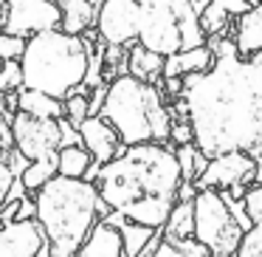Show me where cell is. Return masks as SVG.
Segmentation results:
<instances>
[{
	"instance_id": "cell-40",
	"label": "cell",
	"mask_w": 262,
	"mask_h": 257,
	"mask_svg": "<svg viewBox=\"0 0 262 257\" xmlns=\"http://www.w3.org/2000/svg\"><path fill=\"white\" fill-rule=\"evenodd\" d=\"M48 257H76V254H68V251H51Z\"/></svg>"
},
{
	"instance_id": "cell-13",
	"label": "cell",
	"mask_w": 262,
	"mask_h": 257,
	"mask_svg": "<svg viewBox=\"0 0 262 257\" xmlns=\"http://www.w3.org/2000/svg\"><path fill=\"white\" fill-rule=\"evenodd\" d=\"M76 127H79L82 147H85L88 153H91V159L99 161V164H107L110 159L124 153L127 144H121L119 133L113 130V125L104 122L102 116H88V119H82Z\"/></svg>"
},
{
	"instance_id": "cell-32",
	"label": "cell",
	"mask_w": 262,
	"mask_h": 257,
	"mask_svg": "<svg viewBox=\"0 0 262 257\" xmlns=\"http://www.w3.org/2000/svg\"><path fill=\"white\" fill-rule=\"evenodd\" d=\"M243 206L248 212L251 223H262V184H251L243 198Z\"/></svg>"
},
{
	"instance_id": "cell-24",
	"label": "cell",
	"mask_w": 262,
	"mask_h": 257,
	"mask_svg": "<svg viewBox=\"0 0 262 257\" xmlns=\"http://www.w3.org/2000/svg\"><path fill=\"white\" fill-rule=\"evenodd\" d=\"M175 159H178V167H181V178H183V181H198L200 172L206 170V164H209V155H206L203 150H198V144H194V142L178 144Z\"/></svg>"
},
{
	"instance_id": "cell-27",
	"label": "cell",
	"mask_w": 262,
	"mask_h": 257,
	"mask_svg": "<svg viewBox=\"0 0 262 257\" xmlns=\"http://www.w3.org/2000/svg\"><path fill=\"white\" fill-rule=\"evenodd\" d=\"M228 20H231L228 12H223L214 3H206V9L200 12V29L206 31V37H220V34H226Z\"/></svg>"
},
{
	"instance_id": "cell-45",
	"label": "cell",
	"mask_w": 262,
	"mask_h": 257,
	"mask_svg": "<svg viewBox=\"0 0 262 257\" xmlns=\"http://www.w3.org/2000/svg\"><path fill=\"white\" fill-rule=\"evenodd\" d=\"M0 226H3V223H0Z\"/></svg>"
},
{
	"instance_id": "cell-9",
	"label": "cell",
	"mask_w": 262,
	"mask_h": 257,
	"mask_svg": "<svg viewBox=\"0 0 262 257\" xmlns=\"http://www.w3.org/2000/svg\"><path fill=\"white\" fill-rule=\"evenodd\" d=\"M62 12L57 0H6V20L0 29L17 37H34L40 31L59 29Z\"/></svg>"
},
{
	"instance_id": "cell-33",
	"label": "cell",
	"mask_w": 262,
	"mask_h": 257,
	"mask_svg": "<svg viewBox=\"0 0 262 257\" xmlns=\"http://www.w3.org/2000/svg\"><path fill=\"white\" fill-rule=\"evenodd\" d=\"M59 122V147H71V144H82L79 142V127L71 125L68 119H57Z\"/></svg>"
},
{
	"instance_id": "cell-29",
	"label": "cell",
	"mask_w": 262,
	"mask_h": 257,
	"mask_svg": "<svg viewBox=\"0 0 262 257\" xmlns=\"http://www.w3.org/2000/svg\"><path fill=\"white\" fill-rule=\"evenodd\" d=\"M23 88V68L20 60H6L0 65V93H17Z\"/></svg>"
},
{
	"instance_id": "cell-34",
	"label": "cell",
	"mask_w": 262,
	"mask_h": 257,
	"mask_svg": "<svg viewBox=\"0 0 262 257\" xmlns=\"http://www.w3.org/2000/svg\"><path fill=\"white\" fill-rule=\"evenodd\" d=\"M104 93H107V82L91 88V96H88V113L91 116H99V110H102V105H104Z\"/></svg>"
},
{
	"instance_id": "cell-11",
	"label": "cell",
	"mask_w": 262,
	"mask_h": 257,
	"mask_svg": "<svg viewBox=\"0 0 262 257\" xmlns=\"http://www.w3.org/2000/svg\"><path fill=\"white\" fill-rule=\"evenodd\" d=\"M254 167H256L254 155L239 153V150L211 155L206 170L194 181V187L198 189H206V187L209 189H228V187H237V184L251 187L254 184Z\"/></svg>"
},
{
	"instance_id": "cell-3",
	"label": "cell",
	"mask_w": 262,
	"mask_h": 257,
	"mask_svg": "<svg viewBox=\"0 0 262 257\" xmlns=\"http://www.w3.org/2000/svg\"><path fill=\"white\" fill-rule=\"evenodd\" d=\"M34 204L51 251L68 254H76L96 221L110 215L107 204L99 198L96 184L85 178H65L59 172L34 192Z\"/></svg>"
},
{
	"instance_id": "cell-35",
	"label": "cell",
	"mask_w": 262,
	"mask_h": 257,
	"mask_svg": "<svg viewBox=\"0 0 262 257\" xmlns=\"http://www.w3.org/2000/svg\"><path fill=\"white\" fill-rule=\"evenodd\" d=\"M169 142H175V144H189V142H194V136H192V125H189V122H183V125H178V122L172 119Z\"/></svg>"
},
{
	"instance_id": "cell-41",
	"label": "cell",
	"mask_w": 262,
	"mask_h": 257,
	"mask_svg": "<svg viewBox=\"0 0 262 257\" xmlns=\"http://www.w3.org/2000/svg\"><path fill=\"white\" fill-rule=\"evenodd\" d=\"M251 60H254V63H259V65H262V51H254V54H251Z\"/></svg>"
},
{
	"instance_id": "cell-20",
	"label": "cell",
	"mask_w": 262,
	"mask_h": 257,
	"mask_svg": "<svg viewBox=\"0 0 262 257\" xmlns=\"http://www.w3.org/2000/svg\"><path fill=\"white\" fill-rule=\"evenodd\" d=\"M17 110L23 113H31L37 119H62V99L48 96L42 91H34V88H20L17 91Z\"/></svg>"
},
{
	"instance_id": "cell-17",
	"label": "cell",
	"mask_w": 262,
	"mask_h": 257,
	"mask_svg": "<svg viewBox=\"0 0 262 257\" xmlns=\"http://www.w3.org/2000/svg\"><path fill=\"white\" fill-rule=\"evenodd\" d=\"M234 43H237L239 57H251L254 51H262V0L237 17Z\"/></svg>"
},
{
	"instance_id": "cell-44",
	"label": "cell",
	"mask_w": 262,
	"mask_h": 257,
	"mask_svg": "<svg viewBox=\"0 0 262 257\" xmlns=\"http://www.w3.org/2000/svg\"><path fill=\"white\" fill-rule=\"evenodd\" d=\"M0 65H3V60H0Z\"/></svg>"
},
{
	"instance_id": "cell-43",
	"label": "cell",
	"mask_w": 262,
	"mask_h": 257,
	"mask_svg": "<svg viewBox=\"0 0 262 257\" xmlns=\"http://www.w3.org/2000/svg\"><path fill=\"white\" fill-rule=\"evenodd\" d=\"M138 3H144V0H138Z\"/></svg>"
},
{
	"instance_id": "cell-10",
	"label": "cell",
	"mask_w": 262,
	"mask_h": 257,
	"mask_svg": "<svg viewBox=\"0 0 262 257\" xmlns=\"http://www.w3.org/2000/svg\"><path fill=\"white\" fill-rule=\"evenodd\" d=\"M12 136H14V147L29 161L48 159V155L59 153V122L57 119H37L31 113L14 110Z\"/></svg>"
},
{
	"instance_id": "cell-18",
	"label": "cell",
	"mask_w": 262,
	"mask_h": 257,
	"mask_svg": "<svg viewBox=\"0 0 262 257\" xmlns=\"http://www.w3.org/2000/svg\"><path fill=\"white\" fill-rule=\"evenodd\" d=\"M127 74L161 88V80H164V57L158 51L144 48L141 43H133L130 51H127Z\"/></svg>"
},
{
	"instance_id": "cell-31",
	"label": "cell",
	"mask_w": 262,
	"mask_h": 257,
	"mask_svg": "<svg viewBox=\"0 0 262 257\" xmlns=\"http://www.w3.org/2000/svg\"><path fill=\"white\" fill-rule=\"evenodd\" d=\"M23 48H26V37L17 34H9V31L0 29V60H20L23 57Z\"/></svg>"
},
{
	"instance_id": "cell-30",
	"label": "cell",
	"mask_w": 262,
	"mask_h": 257,
	"mask_svg": "<svg viewBox=\"0 0 262 257\" xmlns=\"http://www.w3.org/2000/svg\"><path fill=\"white\" fill-rule=\"evenodd\" d=\"M234 257H262V223H254L248 232H243Z\"/></svg>"
},
{
	"instance_id": "cell-39",
	"label": "cell",
	"mask_w": 262,
	"mask_h": 257,
	"mask_svg": "<svg viewBox=\"0 0 262 257\" xmlns=\"http://www.w3.org/2000/svg\"><path fill=\"white\" fill-rule=\"evenodd\" d=\"M3 20H6V0H0V26H3Z\"/></svg>"
},
{
	"instance_id": "cell-7",
	"label": "cell",
	"mask_w": 262,
	"mask_h": 257,
	"mask_svg": "<svg viewBox=\"0 0 262 257\" xmlns=\"http://www.w3.org/2000/svg\"><path fill=\"white\" fill-rule=\"evenodd\" d=\"M194 206V234L198 243L209 249L211 257H231L243 240V226L234 221L220 189H198L192 201Z\"/></svg>"
},
{
	"instance_id": "cell-22",
	"label": "cell",
	"mask_w": 262,
	"mask_h": 257,
	"mask_svg": "<svg viewBox=\"0 0 262 257\" xmlns=\"http://www.w3.org/2000/svg\"><path fill=\"white\" fill-rule=\"evenodd\" d=\"M110 223L119 226V234H121V249H124V257H138V251L147 246V240L152 238L155 229L152 226H144V223H136V221H127V218L110 212L107 215Z\"/></svg>"
},
{
	"instance_id": "cell-4",
	"label": "cell",
	"mask_w": 262,
	"mask_h": 257,
	"mask_svg": "<svg viewBox=\"0 0 262 257\" xmlns=\"http://www.w3.org/2000/svg\"><path fill=\"white\" fill-rule=\"evenodd\" d=\"M166 93L158 85L141 82L130 74H119L107 82L104 105L99 110L104 122L113 125L121 144H147L169 142L172 113L164 102Z\"/></svg>"
},
{
	"instance_id": "cell-14",
	"label": "cell",
	"mask_w": 262,
	"mask_h": 257,
	"mask_svg": "<svg viewBox=\"0 0 262 257\" xmlns=\"http://www.w3.org/2000/svg\"><path fill=\"white\" fill-rule=\"evenodd\" d=\"M76 257H124L119 226L110 223L107 218L96 221V226L91 229V234L85 238V243L79 246Z\"/></svg>"
},
{
	"instance_id": "cell-46",
	"label": "cell",
	"mask_w": 262,
	"mask_h": 257,
	"mask_svg": "<svg viewBox=\"0 0 262 257\" xmlns=\"http://www.w3.org/2000/svg\"><path fill=\"white\" fill-rule=\"evenodd\" d=\"M57 3H59V0H57Z\"/></svg>"
},
{
	"instance_id": "cell-12",
	"label": "cell",
	"mask_w": 262,
	"mask_h": 257,
	"mask_svg": "<svg viewBox=\"0 0 262 257\" xmlns=\"http://www.w3.org/2000/svg\"><path fill=\"white\" fill-rule=\"evenodd\" d=\"M51 243L40 221H12L0 226V257H48Z\"/></svg>"
},
{
	"instance_id": "cell-15",
	"label": "cell",
	"mask_w": 262,
	"mask_h": 257,
	"mask_svg": "<svg viewBox=\"0 0 262 257\" xmlns=\"http://www.w3.org/2000/svg\"><path fill=\"white\" fill-rule=\"evenodd\" d=\"M12 113L14 110L9 108L6 93H0V204L6 201L9 187H12V181L17 178L12 170V159H14V153H17L14 136H12Z\"/></svg>"
},
{
	"instance_id": "cell-26",
	"label": "cell",
	"mask_w": 262,
	"mask_h": 257,
	"mask_svg": "<svg viewBox=\"0 0 262 257\" xmlns=\"http://www.w3.org/2000/svg\"><path fill=\"white\" fill-rule=\"evenodd\" d=\"M152 257H211V254L203 243L189 238V240H161Z\"/></svg>"
},
{
	"instance_id": "cell-19",
	"label": "cell",
	"mask_w": 262,
	"mask_h": 257,
	"mask_svg": "<svg viewBox=\"0 0 262 257\" xmlns=\"http://www.w3.org/2000/svg\"><path fill=\"white\" fill-rule=\"evenodd\" d=\"M62 23L59 29L68 34H85L96 23V3L93 0H59Z\"/></svg>"
},
{
	"instance_id": "cell-37",
	"label": "cell",
	"mask_w": 262,
	"mask_h": 257,
	"mask_svg": "<svg viewBox=\"0 0 262 257\" xmlns=\"http://www.w3.org/2000/svg\"><path fill=\"white\" fill-rule=\"evenodd\" d=\"M37 218V204L34 198H29V195H23L17 204V215H14V221H34Z\"/></svg>"
},
{
	"instance_id": "cell-2",
	"label": "cell",
	"mask_w": 262,
	"mask_h": 257,
	"mask_svg": "<svg viewBox=\"0 0 262 257\" xmlns=\"http://www.w3.org/2000/svg\"><path fill=\"white\" fill-rule=\"evenodd\" d=\"M181 181L175 150L147 142L130 144L124 153L102 164L93 184L110 212L158 229L175 206Z\"/></svg>"
},
{
	"instance_id": "cell-42",
	"label": "cell",
	"mask_w": 262,
	"mask_h": 257,
	"mask_svg": "<svg viewBox=\"0 0 262 257\" xmlns=\"http://www.w3.org/2000/svg\"><path fill=\"white\" fill-rule=\"evenodd\" d=\"M93 3H96V6H99V0H93Z\"/></svg>"
},
{
	"instance_id": "cell-8",
	"label": "cell",
	"mask_w": 262,
	"mask_h": 257,
	"mask_svg": "<svg viewBox=\"0 0 262 257\" xmlns=\"http://www.w3.org/2000/svg\"><path fill=\"white\" fill-rule=\"evenodd\" d=\"M93 29L104 46H133L141 29V3L138 0H99Z\"/></svg>"
},
{
	"instance_id": "cell-28",
	"label": "cell",
	"mask_w": 262,
	"mask_h": 257,
	"mask_svg": "<svg viewBox=\"0 0 262 257\" xmlns=\"http://www.w3.org/2000/svg\"><path fill=\"white\" fill-rule=\"evenodd\" d=\"M62 110H65V119L71 122V125H79L82 119H88V93L82 91H74V93H68V96L62 99Z\"/></svg>"
},
{
	"instance_id": "cell-47",
	"label": "cell",
	"mask_w": 262,
	"mask_h": 257,
	"mask_svg": "<svg viewBox=\"0 0 262 257\" xmlns=\"http://www.w3.org/2000/svg\"><path fill=\"white\" fill-rule=\"evenodd\" d=\"M231 257H234V254H231Z\"/></svg>"
},
{
	"instance_id": "cell-36",
	"label": "cell",
	"mask_w": 262,
	"mask_h": 257,
	"mask_svg": "<svg viewBox=\"0 0 262 257\" xmlns=\"http://www.w3.org/2000/svg\"><path fill=\"white\" fill-rule=\"evenodd\" d=\"M209 3L220 6L223 12H228L231 17H239L243 12H248V9H251V3H248V0H209Z\"/></svg>"
},
{
	"instance_id": "cell-6",
	"label": "cell",
	"mask_w": 262,
	"mask_h": 257,
	"mask_svg": "<svg viewBox=\"0 0 262 257\" xmlns=\"http://www.w3.org/2000/svg\"><path fill=\"white\" fill-rule=\"evenodd\" d=\"M209 40L200 29V14L192 0H144L138 40L144 48L158 51L161 57L203 46Z\"/></svg>"
},
{
	"instance_id": "cell-25",
	"label": "cell",
	"mask_w": 262,
	"mask_h": 257,
	"mask_svg": "<svg viewBox=\"0 0 262 257\" xmlns=\"http://www.w3.org/2000/svg\"><path fill=\"white\" fill-rule=\"evenodd\" d=\"M54 175H57V155H48V159L29 161V167L23 170L20 181H23L26 192H37V189H40L46 181H51Z\"/></svg>"
},
{
	"instance_id": "cell-21",
	"label": "cell",
	"mask_w": 262,
	"mask_h": 257,
	"mask_svg": "<svg viewBox=\"0 0 262 257\" xmlns=\"http://www.w3.org/2000/svg\"><path fill=\"white\" fill-rule=\"evenodd\" d=\"M164 240H189L194 234V206L192 201H175V206L169 209L164 226Z\"/></svg>"
},
{
	"instance_id": "cell-16",
	"label": "cell",
	"mask_w": 262,
	"mask_h": 257,
	"mask_svg": "<svg viewBox=\"0 0 262 257\" xmlns=\"http://www.w3.org/2000/svg\"><path fill=\"white\" fill-rule=\"evenodd\" d=\"M211 63H214V54L203 43V46H194V48H186V51L164 57V76H181L183 80L189 74H203V71L211 68Z\"/></svg>"
},
{
	"instance_id": "cell-1",
	"label": "cell",
	"mask_w": 262,
	"mask_h": 257,
	"mask_svg": "<svg viewBox=\"0 0 262 257\" xmlns=\"http://www.w3.org/2000/svg\"><path fill=\"white\" fill-rule=\"evenodd\" d=\"M183 108L198 150L262 153V65L251 57H220L203 74L183 76Z\"/></svg>"
},
{
	"instance_id": "cell-38",
	"label": "cell",
	"mask_w": 262,
	"mask_h": 257,
	"mask_svg": "<svg viewBox=\"0 0 262 257\" xmlns=\"http://www.w3.org/2000/svg\"><path fill=\"white\" fill-rule=\"evenodd\" d=\"M254 161H256V167H254V184H262V153L254 155Z\"/></svg>"
},
{
	"instance_id": "cell-23",
	"label": "cell",
	"mask_w": 262,
	"mask_h": 257,
	"mask_svg": "<svg viewBox=\"0 0 262 257\" xmlns=\"http://www.w3.org/2000/svg\"><path fill=\"white\" fill-rule=\"evenodd\" d=\"M91 153L82 144H71V147H59L57 153V172L65 178H85L88 167H91Z\"/></svg>"
},
{
	"instance_id": "cell-5",
	"label": "cell",
	"mask_w": 262,
	"mask_h": 257,
	"mask_svg": "<svg viewBox=\"0 0 262 257\" xmlns=\"http://www.w3.org/2000/svg\"><path fill=\"white\" fill-rule=\"evenodd\" d=\"M20 68H23V88L65 99L68 93L85 88L88 46L82 34H68L62 29L40 31L26 40Z\"/></svg>"
}]
</instances>
